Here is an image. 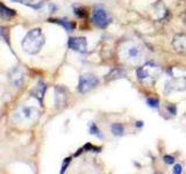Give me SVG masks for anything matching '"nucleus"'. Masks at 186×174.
<instances>
[{
    "instance_id": "1",
    "label": "nucleus",
    "mask_w": 186,
    "mask_h": 174,
    "mask_svg": "<svg viewBox=\"0 0 186 174\" xmlns=\"http://www.w3.org/2000/svg\"><path fill=\"white\" fill-rule=\"evenodd\" d=\"M44 42H45V39H44L42 30L40 28H35L29 30L26 34L22 39L21 47L24 52L29 55H36L37 52H40V50L44 45Z\"/></svg>"
},
{
    "instance_id": "2",
    "label": "nucleus",
    "mask_w": 186,
    "mask_h": 174,
    "mask_svg": "<svg viewBox=\"0 0 186 174\" xmlns=\"http://www.w3.org/2000/svg\"><path fill=\"white\" fill-rule=\"evenodd\" d=\"M161 73H162L161 66H158L155 63H147L137 70V77L142 84L150 85L157 80Z\"/></svg>"
},
{
    "instance_id": "3",
    "label": "nucleus",
    "mask_w": 186,
    "mask_h": 174,
    "mask_svg": "<svg viewBox=\"0 0 186 174\" xmlns=\"http://www.w3.org/2000/svg\"><path fill=\"white\" fill-rule=\"evenodd\" d=\"M99 85V80L96 76L90 74V73H86L83 74L79 79V85H78V89L79 92L85 94V93L91 92L92 89H94L97 86Z\"/></svg>"
},
{
    "instance_id": "4",
    "label": "nucleus",
    "mask_w": 186,
    "mask_h": 174,
    "mask_svg": "<svg viewBox=\"0 0 186 174\" xmlns=\"http://www.w3.org/2000/svg\"><path fill=\"white\" fill-rule=\"evenodd\" d=\"M93 23L98 28H106L110 23V15L102 7H97L93 12Z\"/></svg>"
},
{
    "instance_id": "5",
    "label": "nucleus",
    "mask_w": 186,
    "mask_h": 174,
    "mask_svg": "<svg viewBox=\"0 0 186 174\" xmlns=\"http://www.w3.org/2000/svg\"><path fill=\"white\" fill-rule=\"evenodd\" d=\"M186 89V77L175 78L170 81H167L164 87V92L169 94L172 92H179V91H185Z\"/></svg>"
},
{
    "instance_id": "6",
    "label": "nucleus",
    "mask_w": 186,
    "mask_h": 174,
    "mask_svg": "<svg viewBox=\"0 0 186 174\" xmlns=\"http://www.w3.org/2000/svg\"><path fill=\"white\" fill-rule=\"evenodd\" d=\"M69 48L77 52L84 53L87 50V41L85 37H71L67 42Z\"/></svg>"
},
{
    "instance_id": "7",
    "label": "nucleus",
    "mask_w": 186,
    "mask_h": 174,
    "mask_svg": "<svg viewBox=\"0 0 186 174\" xmlns=\"http://www.w3.org/2000/svg\"><path fill=\"white\" fill-rule=\"evenodd\" d=\"M124 56H126V59H128L130 62L138 60L141 57V49L138 48L137 45L133 44V45L124 49Z\"/></svg>"
},
{
    "instance_id": "8",
    "label": "nucleus",
    "mask_w": 186,
    "mask_h": 174,
    "mask_svg": "<svg viewBox=\"0 0 186 174\" xmlns=\"http://www.w3.org/2000/svg\"><path fill=\"white\" fill-rule=\"evenodd\" d=\"M172 45L178 52H186V35H176L172 41Z\"/></svg>"
},
{
    "instance_id": "9",
    "label": "nucleus",
    "mask_w": 186,
    "mask_h": 174,
    "mask_svg": "<svg viewBox=\"0 0 186 174\" xmlns=\"http://www.w3.org/2000/svg\"><path fill=\"white\" fill-rule=\"evenodd\" d=\"M11 82L14 85L15 87H20L22 85L24 81V72L21 68H14L10 74Z\"/></svg>"
},
{
    "instance_id": "10",
    "label": "nucleus",
    "mask_w": 186,
    "mask_h": 174,
    "mask_svg": "<svg viewBox=\"0 0 186 174\" xmlns=\"http://www.w3.org/2000/svg\"><path fill=\"white\" fill-rule=\"evenodd\" d=\"M19 114L20 117H24V120H35L38 116V111L33 107H24Z\"/></svg>"
},
{
    "instance_id": "11",
    "label": "nucleus",
    "mask_w": 186,
    "mask_h": 174,
    "mask_svg": "<svg viewBox=\"0 0 186 174\" xmlns=\"http://www.w3.org/2000/svg\"><path fill=\"white\" fill-rule=\"evenodd\" d=\"M45 89H47L45 84L43 81H40L37 85H36V87L34 88L33 92H32V95H33L34 97H36L40 102H42V99H43L44 93H45Z\"/></svg>"
},
{
    "instance_id": "12",
    "label": "nucleus",
    "mask_w": 186,
    "mask_h": 174,
    "mask_svg": "<svg viewBox=\"0 0 186 174\" xmlns=\"http://www.w3.org/2000/svg\"><path fill=\"white\" fill-rule=\"evenodd\" d=\"M16 15V12L12 8H8L7 6H5L4 4L0 2V18L6 20H11L12 18H14Z\"/></svg>"
},
{
    "instance_id": "13",
    "label": "nucleus",
    "mask_w": 186,
    "mask_h": 174,
    "mask_svg": "<svg viewBox=\"0 0 186 174\" xmlns=\"http://www.w3.org/2000/svg\"><path fill=\"white\" fill-rule=\"evenodd\" d=\"M112 132H113V135L115 136H122L124 132V128L122 126V124L115 123V124L112 126Z\"/></svg>"
},
{
    "instance_id": "14",
    "label": "nucleus",
    "mask_w": 186,
    "mask_h": 174,
    "mask_svg": "<svg viewBox=\"0 0 186 174\" xmlns=\"http://www.w3.org/2000/svg\"><path fill=\"white\" fill-rule=\"evenodd\" d=\"M55 22H57L59 23L61 26H63L64 28L67 29V31H72L73 28H75V24L71 23V22H69V21H63V20H55Z\"/></svg>"
},
{
    "instance_id": "15",
    "label": "nucleus",
    "mask_w": 186,
    "mask_h": 174,
    "mask_svg": "<svg viewBox=\"0 0 186 174\" xmlns=\"http://www.w3.org/2000/svg\"><path fill=\"white\" fill-rule=\"evenodd\" d=\"M90 131H91V134H92V135L98 136L99 138H101V137H102V136H101V134H100V131H99V129L97 128L96 124H91V126H90Z\"/></svg>"
},
{
    "instance_id": "16",
    "label": "nucleus",
    "mask_w": 186,
    "mask_h": 174,
    "mask_svg": "<svg viewBox=\"0 0 186 174\" xmlns=\"http://www.w3.org/2000/svg\"><path fill=\"white\" fill-rule=\"evenodd\" d=\"M147 102H148L149 106L154 107V108H157L158 105H159V102H158L157 99H154V97H149L148 100H147Z\"/></svg>"
},
{
    "instance_id": "17",
    "label": "nucleus",
    "mask_w": 186,
    "mask_h": 174,
    "mask_svg": "<svg viewBox=\"0 0 186 174\" xmlns=\"http://www.w3.org/2000/svg\"><path fill=\"white\" fill-rule=\"evenodd\" d=\"M0 36H2L5 39L6 42H8V36H7V30L2 27H0Z\"/></svg>"
},
{
    "instance_id": "18",
    "label": "nucleus",
    "mask_w": 186,
    "mask_h": 174,
    "mask_svg": "<svg viewBox=\"0 0 186 174\" xmlns=\"http://www.w3.org/2000/svg\"><path fill=\"white\" fill-rule=\"evenodd\" d=\"M11 1H13V2H20V4H24V5H28L33 7V4L30 2V0H11Z\"/></svg>"
},
{
    "instance_id": "19",
    "label": "nucleus",
    "mask_w": 186,
    "mask_h": 174,
    "mask_svg": "<svg viewBox=\"0 0 186 174\" xmlns=\"http://www.w3.org/2000/svg\"><path fill=\"white\" fill-rule=\"evenodd\" d=\"M164 159H165V163H167V164H173V163H175V158H173V157H165Z\"/></svg>"
},
{
    "instance_id": "20",
    "label": "nucleus",
    "mask_w": 186,
    "mask_h": 174,
    "mask_svg": "<svg viewBox=\"0 0 186 174\" xmlns=\"http://www.w3.org/2000/svg\"><path fill=\"white\" fill-rule=\"evenodd\" d=\"M173 173H181V166L180 165H177L175 169H173Z\"/></svg>"
}]
</instances>
